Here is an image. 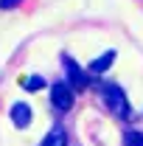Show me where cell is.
I'll list each match as a JSON object with an SVG mask.
<instances>
[{"label": "cell", "instance_id": "52a82bcc", "mask_svg": "<svg viewBox=\"0 0 143 146\" xmlns=\"http://www.w3.org/2000/svg\"><path fill=\"white\" fill-rule=\"evenodd\" d=\"M23 87H25V90H42V87H45V79H42V76H31V79H23Z\"/></svg>", "mask_w": 143, "mask_h": 146}, {"label": "cell", "instance_id": "9c48e42d", "mask_svg": "<svg viewBox=\"0 0 143 146\" xmlns=\"http://www.w3.org/2000/svg\"><path fill=\"white\" fill-rule=\"evenodd\" d=\"M23 0H0V9H17Z\"/></svg>", "mask_w": 143, "mask_h": 146}, {"label": "cell", "instance_id": "277c9868", "mask_svg": "<svg viewBox=\"0 0 143 146\" xmlns=\"http://www.w3.org/2000/svg\"><path fill=\"white\" fill-rule=\"evenodd\" d=\"M31 118H34V112H31V107H28L25 101L11 104V121H14V127H17V129H25L28 124H31Z\"/></svg>", "mask_w": 143, "mask_h": 146}, {"label": "cell", "instance_id": "7a4b0ae2", "mask_svg": "<svg viewBox=\"0 0 143 146\" xmlns=\"http://www.w3.org/2000/svg\"><path fill=\"white\" fill-rule=\"evenodd\" d=\"M51 104L59 112H68L73 107V87L68 82H54V87H51Z\"/></svg>", "mask_w": 143, "mask_h": 146}, {"label": "cell", "instance_id": "3957f363", "mask_svg": "<svg viewBox=\"0 0 143 146\" xmlns=\"http://www.w3.org/2000/svg\"><path fill=\"white\" fill-rule=\"evenodd\" d=\"M62 62H65V70H68V84H70L73 90H81V87H87V82H90V76H87V73L81 70V68L73 62L70 56H65Z\"/></svg>", "mask_w": 143, "mask_h": 146}, {"label": "cell", "instance_id": "8992f818", "mask_svg": "<svg viewBox=\"0 0 143 146\" xmlns=\"http://www.w3.org/2000/svg\"><path fill=\"white\" fill-rule=\"evenodd\" d=\"M42 146H68V132L62 127H54L45 138H42Z\"/></svg>", "mask_w": 143, "mask_h": 146}, {"label": "cell", "instance_id": "6da1fadb", "mask_svg": "<svg viewBox=\"0 0 143 146\" xmlns=\"http://www.w3.org/2000/svg\"><path fill=\"white\" fill-rule=\"evenodd\" d=\"M104 104L109 107L112 115L118 118H126L129 115V101H126V93L118 87V84H107L104 87Z\"/></svg>", "mask_w": 143, "mask_h": 146}, {"label": "cell", "instance_id": "ba28073f", "mask_svg": "<svg viewBox=\"0 0 143 146\" xmlns=\"http://www.w3.org/2000/svg\"><path fill=\"white\" fill-rule=\"evenodd\" d=\"M126 146H143V135L140 132H126Z\"/></svg>", "mask_w": 143, "mask_h": 146}, {"label": "cell", "instance_id": "5b68a950", "mask_svg": "<svg viewBox=\"0 0 143 146\" xmlns=\"http://www.w3.org/2000/svg\"><path fill=\"white\" fill-rule=\"evenodd\" d=\"M112 62H115V51H104V54L98 56V59H93V62H90V68H87V70L93 73V76H98V73L109 70V68H112Z\"/></svg>", "mask_w": 143, "mask_h": 146}]
</instances>
